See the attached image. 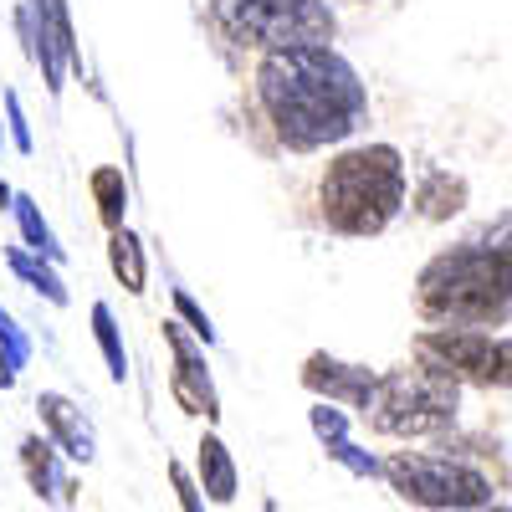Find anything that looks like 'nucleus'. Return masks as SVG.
<instances>
[{
	"instance_id": "23",
	"label": "nucleus",
	"mask_w": 512,
	"mask_h": 512,
	"mask_svg": "<svg viewBox=\"0 0 512 512\" xmlns=\"http://www.w3.org/2000/svg\"><path fill=\"white\" fill-rule=\"evenodd\" d=\"M308 425H313L318 446H328V441H344V436H349V410H344V405H328V400H313Z\"/></svg>"
},
{
	"instance_id": "2",
	"label": "nucleus",
	"mask_w": 512,
	"mask_h": 512,
	"mask_svg": "<svg viewBox=\"0 0 512 512\" xmlns=\"http://www.w3.org/2000/svg\"><path fill=\"white\" fill-rule=\"evenodd\" d=\"M415 308L436 328H492L512 313V216L492 236L436 251L415 277Z\"/></svg>"
},
{
	"instance_id": "3",
	"label": "nucleus",
	"mask_w": 512,
	"mask_h": 512,
	"mask_svg": "<svg viewBox=\"0 0 512 512\" xmlns=\"http://www.w3.org/2000/svg\"><path fill=\"white\" fill-rule=\"evenodd\" d=\"M405 195H410L405 154L384 139H364L328 154L318 175V216L333 236L369 241L395 226Z\"/></svg>"
},
{
	"instance_id": "17",
	"label": "nucleus",
	"mask_w": 512,
	"mask_h": 512,
	"mask_svg": "<svg viewBox=\"0 0 512 512\" xmlns=\"http://www.w3.org/2000/svg\"><path fill=\"white\" fill-rule=\"evenodd\" d=\"M88 190H93L103 231H123V221H128V175L123 169L118 164H98L88 175Z\"/></svg>"
},
{
	"instance_id": "20",
	"label": "nucleus",
	"mask_w": 512,
	"mask_h": 512,
	"mask_svg": "<svg viewBox=\"0 0 512 512\" xmlns=\"http://www.w3.org/2000/svg\"><path fill=\"white\" fill-rule=\"evenodd\" d=\"M169 303H175V318H180V323L200 338L205 349H216V323H210V313L195 303V297H190L185 287H169Z\"/></svg>"
},
{
	"instance_id": "28",
	"label": "nucleus",
	"mask_w": 512,
	"mask_h": 512,
	"mask_svg": "<svg viewBox=\"0 0 512 512\" xmlns=\"http://www.w3.org/2000/svg\"><path fill=\"white\" fill-rule=\"evenodd\" d=\"M262 512H282V502H277V497H267V502H262Z\"/></svg>"
},
{
	"instance_id": "19",
	"label": "nucleus",
	"mask_w": 512,
	"mask_h": 512,
	"mask_svg": "<svg viewBox=\"0 0 512 512\" xmlns=\"http://www.w3.org/2000/svg\"><path fill=\"white\" fill-rule=\"evenodd\" d=\"M88 323H93V344H98V354H103V364H108V379L123 384V379H128V349H123V328H118L113 308H108V303H93V308H88Z\"/></svg>"
},
{
	"instance_id": "11",
	"label": "nucleus",
	"mask_w": 512,
	"mask_h": 512,
	"mask_svg": "<svg viewBox=\"0 0 512 512\" xmlns=\"http://www.w3.org/2000/svg\"><path fill=\"white\" fill-rule=\"evenodd\" d=\"M36 415H41V431H47V436L62 446L67 461L88 466V461L98 456V431H93L88 410H82L72 395H62V390H41V395H36Z\"/></svg>"
},
{
	"instance_id": "18",
	"label": "nucleus",
	"mask_w": 512,
	"mask_h": 512,
	"mask_svg": "<svg viewBox=\"0 0 512 512\" xmlns=\"http://www.w3.org/2000/svg\"><path fill=\"white\" fill-rule=\"evenodd\" d=\"M11 216H16V231H21V246H31L36 256H47V262H67V251L57 241V231L47 226V216H41V205L31 195L16 190V205H11Z\"/></svg>"
},
{
	"instance_id": "13",
	"label": "nucleus",
	"mask_w": 512,
	"mask_h": 512,
	"mask_svg": "<svg viewBox=\"0 0 512 512\" xmlns=\"http://www.w3.org/2000/svg\"><path fill=\"white\" fill-rule=\"evenodd\" d=\"M195 477L205 487V502L210 507H231L236 492H241V472H236V456L231 446L216 436V431H205L200 446H195Z\"/></svg>"
},
{
	"instance_id": "4",
	"label": "nucleus",
	"mask_w": 512,
	"mask_h": 512,
	"mask_svg": "<svg viewBox=\"0 0 512 512\" xmlns=\"http://www.w3.org/2000/svg\"><path fill=\"white\" fill-rule=\"evenodd\" d=\"M456 410H461V379L415 354L410 369L379 374V390L364 420L379 436L420 441V436H441L446 425H456Z\"/></svg>"
},
{
	"instance_id": "14",
	"label": "nucleus",
	"mask_w": 512,
	"mask_h": 512,
	"mask_svg": "<svg viewBox=\"0 0 512 512\" xmlns=\"http://www.w3.org/2000/svg\"><path fill=\"white\" fill-rule=\"evenodd\" d=\"M6 267L36 292V297H47L52 308H67L72 303V292H67V282H62V272H57V262H47V256H36L31 246H6Z\"/></svg>"
},
{
	"instance_id": "24",
	"label": "nucleus",
	"mask_w": 512,
	"mask_h": 512,
	"mask_svg": "<svg viewBox=\"0 0 512 512\" xmlns=\"http://www.w3.org/2000/svg\"><path fill=\"white\" fill-rule=\"evenodd\" d=\"M6 134H11V144H16V154H36V139H31V118H26V108H21V93L16 88H6Z\"/></svg>"
},
{
	"instance_id": "6",
	"label": "nucleus",
	"mask_w": 512,
	"mask_h": 512,
	"mask_svg": "<svg viewBox=\"0 0 512 512\" xmlns=\"http://www.w3.org/2000/svg\"><path fill=\"white\" fill-rule=\"evenodd\" d=\"M384 482L405 507L420 512H482L492 507L497 487L482 466L461 456H431V451H390L384 456Z\"/></svg>"
},
{
	"instance_id": "9",
	"label": "nucleus",
	"mask_w": 512,
	"mask_h": 512,
	"mask_svg": "<svg viewBox=\"0 0 512 512\" xmlns=\"http://www.w3.org/2000/svg\"><path fill=\"white\" fill-rule=\"evenodd\" d=\"M164 349H169V395L185 415H205V425L221 420V390H216V374H210L205 344L180 323V318H164Z\"/></svg>"
},
{
	"instance_id": "25",
	"label": "nucleus",
	"mask_w": 512,
	"mask_h": 512,
	"mask_svg": "<svg viewBox=\"0 0 512 512\" xmlns=\"http://www.w3.org/2000/svg\"><path fill=\"white\" fill-rule=\"evenodd\" d=\"M0 349H6V354L16 359V369H26V364H31V338H26V328L11 318V308H0Z\"/></svg>"
},
{
	"instance_id": "21",
	"label": "nucleus",
	"mask_w": 512,
	"mask_h": 512,
	"mask_svg": "<svg viewBox=\"0 0 512 512\" xmlns=\"http://www.w3.org/2000/svg\"><path fill=\"white\" fill-rule=\"evenodd\" d=\"M323 451H328V461H338V466H344L349 477H359V482H369V477H379V472H384V461H374L369 451H359V446H354V436L328 441Z\"/></svg>"
},
{
	"instance_id": "26",
	"label": "nucleus",
	"mask_w": 512,
	"mask_h": 512,
	"mask_svg": "<svg viewBox=\"0 0 512 512\" xmlns=\"http://www.w3.org/2000/svg\"><path fill=\"white\" fill-rule=\"evenodd\" d=\"M16 379H21V369H16V359L0 349V390H16Z\"/></svg>"
},
{
	"instance_id": "22",
	"label": "nucleus",
	"mask_w": 512,
	"mask_h": 512,
	"mask_svg": "<svg viewBox=\"0 0 512 512\" xmlns=\"http://www.w3.org/2000/svg\"><path fill=\"white\" fill-rule=\"evenodd\" d=\"M164 472H169V487H175V502H180V512H210V502H205V487H200V477L190 472L185 461H164Z\"/></svg>"
},
{
	"instance_id": "10",
	"label": "nucleus",
	"mask_w": 512,
	"mask_h": 512,
	"mask_svg": "<svg viewBox=\"0 0 512 512\" xmlns=\"http://www.w3.org/2000/svg\"><path fill=\"white\" fill-rule=\"evenodd\" d=\"M297 379H303V390L313 400L344 405V410H359V415L374 405V390H379V369L354 364V359H338L328 349H313L303 359V369H297Z\"/></svg>"
},
{
	"instance_id": "7",
	"label": "nucleus",
	"mask_w": 512,
	"mask_h": 512,
	"mask_svg": "<svg viewBox=\"0 0 512 512\" xmlns=\"http://www.w3.org/2000/svg\"><path fill=\"white\" fill-rule=\"evenodd\" d=\"M415 354L477 390H512V338L487 328H425Z\"/></svg>"
},
{
	"instance_id": "8",
	"label": "nucleus",
	"mask_w": 512,
	"mask_h": 512,
	"mask_svg": "<svg viewBox=\"0 0 512 512\" xmlns=\"http://www.w3.org/2000/svg\"><path fill=\"white\" fill-rule=\"evenodd\" d=\"M16 31H21L26 57L41 67L47 93L62 98L67 72H82L77 31H72V6H67V0H21V6H16Z\"/></svg>"
},
{
	"instance_id": "1",
	"label": "nucleus",
	"mask_w": 512,
	"mask_h": 512,
	"mask_svg": "<svg viewBox=\"0 0 512 512\" xmlns=\"http://www.w3.org/2000/svg\"><path fill=\"white\" fill-rule=\"evenodd\" d=\"M251 93L277 144L292 154L344 149L369 118V88L338 47L262 52Z\"/></svg>"
},
{
	"instance_id": "15",
	"label": "nucleus",
	"mask_w": 512,
	"mask_h": 512,
	"mask_svg": "<svg viewBox=\"0 0 512 512\" xmlns=\"http://www.w3.org/2000/svg\"><path fill=\"white\" fill-rule=\"evenodd\" d=\"M461 205H466V180L451 175V169H425L420 185H415V210L425 221H451L461 216Z\"/></svg>"
},
{
	"instance_id": "27",
	"label": "nucleus",
	"mask_w": 512,
	"mask_h": 512,
	"mask_svg": "<svg viewBox=\"0 0 512 512\" xmlns=\"http://www.w3.org/2000/svg\"><path fill=\"white\" fill-rule=\"evenodd\" d=\"M11 205H16V190H11L6 180H0V210H11Z\"/></svg>"
},
{
	"instance_id": "12",
	"label": "nucleus",
	"mask_w": 512,
	"mask_h": 512,
	"mask_svg": "<svg viewBox=\"0 0 512 512\" xmlns=\"http://www.w3.org/2000/svg\"><path fill=\"white\" fill-rule=\"evenodd\" d=\"M21 472H26V487H31L41 502L72 507L77 482H72V472H67V456H62V446H57L47 431L21 441Z\"/></svg>"
},
{
	"instance_id": "16",
	"label": "nucleus",
	"mask_w": 512,
	"mask_h": 512,
	"mask_svg": "<svg viewBox=\"0 0 512 512\" xmlns=\"http://www.w3.org/2000/svg\"><path fill=\"white\" fill-rule=\"evenodd\" d=\"M108 267H113V277L123 282V292L128 297H144L149 292V251H144V241L134 236V231H108Z\"/></svg>"
},
{
	"instance_id": "5",
	"label": "nucleus",
	"mask_w": 512,
	"mask_h": 512,
	"mask_svg": "<svg viewBox=\"0 0 512 512\" xmlns=\"http://www.w3.org/2000/svg\"><path fill=\"white\" fill-rule=\"evenodd\" d=\"M210 21L226 41L251 52L333 47L338 31L328 0H210Z\"/></svg>"
}]
</instances>
